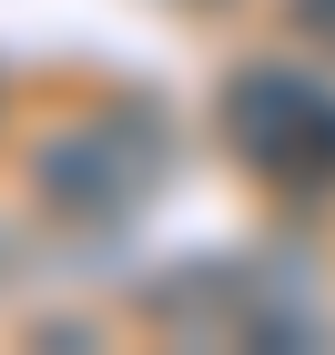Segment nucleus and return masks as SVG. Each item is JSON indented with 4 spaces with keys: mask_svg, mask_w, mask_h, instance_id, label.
Masks as SVG:
<instances>
[{
    "mask_svg": "<svg viewBox=\"0 0 335 355\" xmlns=\"http://www.w3.org/2000/svg\"><path fill=\"white\" fill-rule=\"evenodd\" d=\"M0 264H10V234H0Z\"/></svg>",
    "mask_w": 335,
    "mask_h": 355,
    "instance_id": "423d86ee",
    "label": "nucleus"
},
{
    "mask_svg": "<svg viewBox=\"0 0 335 355\" xmlns=\"http://www.w3.org/2000/svg\"><path fill=\"white\" fill-rule=\"evenodd\" d=\"M142 315L194 335V345H284V355H305L325 335L315 304L295 284H275V264H254V254H194L183 274H163L142 295Z\"/></svg>",
    "mask_w": 335,
    "mask_h": 355,
    "instance_id": "7ed1b4c3",
    "label": "nucleus"
},
{
    "mask_svg": "<svg viewBox=\"0 0 335 355\" xmlns=\"http://www.w3.org/2000/svg\"><path fill=\"white\" fill-rule=\"evenodd\" d=\"M183 10H223V0H183Z\"/></svg>",
    "mask_w": 335,
    "mask_h": 355,
    "instance_id": "39448f33",
    "label": "nucleus"
},
{
    "mask_svg": "<svg viewBox=\"0 0 335 355\" xmlns=\"http://www.w3.org/2000/svg\"><path fill=\"white\" fill-rule=\"evenodd\" d=\"M173 122L142 92H112V102L71 112L51 132L31 142V193H41V214H61L71 234H122V223L173 183Z\"/></svg>",
    "mask_w": 335,
    "mask_h": 355,
    "instance_id": "f257e3e1",
    "label": "nucleus"
},
{
    "mask_svg": "<svg viewBox=\"0 0 335 355\" xmlns=\"http://www.w3.org/2000/svg\"><path fill=\"white\" fill-rule=\"evenodd\" d=\"M223 153L275 193H335V82L295 71V61H244L214 92Z\"/></svg>",
    "mask_w": 335,
    "mask_h": 355,
    "instance_id": "f03ea898",
    "label": "nucleus"
},
{
    "mask_svg": "<svg viewBox=\"0 0 335 355\" xmlns=\"http://www.w3.org/2000/svg\"><path fill=\"white\" fill-rule=\"evenodd\" d=\"M284 21H295V41H315L335 61V0H284Z\"/></svg>",
    "mask_w": 335,
    "mask_h": 355,
    "instance_id": "20e7f679",
    "label": "nucleus"
}]
</instances>
